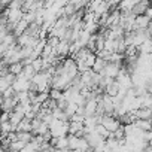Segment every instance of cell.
Instances as JSON below:
<instances>
[{
	"label": "cell",
	"instance_id": "13",
	"mask_svg": "<svg viewBox=\"0 0 152 152\" xmlns=\"http://www.w3.org/2000/svg\"><path fill=\"white\" fill-rule=\"evenodd\" d=\"M134 125H136L139 130L145 131V133H149V131H152V121H146V119H137Z\"/></svg>",
	"mask_w": 152,
	"mask_h": 152
},
{
	"label": "cell",
	"instance_id": "7",
	"mask_svg": "<svg viewBox=\"0 0 152 152\" xmlns=\"http://www.w3.org/2000/svg\"><path fill=\"white\" fill-rule=\"evenodd\" d=\"M67 139H69V151H81V146L84 143V137L69 134Z\"/></svg>",
	"mask_w": 152,
	"mask_h": 152
},
{
	"label": "cell",
	"instance_id": "21",
	"mask_svg": "<svg viewBox=\"0 0 152 152\" xmlns=\"http://www.w3.org/2000/svg\"><path fill=\"white\" fill-rule=\"evenodd\" d=\"M143 152H152V146H148V148H146Z\"/></svg>",
	"mask_w": 152,
	"mask_h": 152
},
{
	"label": "cell",
	"instance_id": "6",
	"mask_svg": "<svg viewBox=\"0 0 152 152\" xmlns=\"http://www.w3.org/2000/svg\"><path fill=\"white\" fill-rule=\"evenodd\" d=\"M151 6H152V3H151V2H148V0H143V2H137L131 14H133L134 17H140V15H145V14H146V11H148V9H149Z\"/></svg>",
	"mask_w": 152,
	"mask_h": 152
},
{
	"label": "cell",
	"instance_id": "11",
	"mask_svg": "<svg viewBox=\"0 0 152 152\" xmlns=\"http://www.w3.org/2000/svg\"><path fill=\"white\" fill-rule=\"evenodd\" d=\"M136 0H127V2H121L119 3V11L121 14H131L134 6H136Z\"/></svg>",
	"mask_w": 152,
	"mask_h": 152
},
{
	"label": "cell",
	"instance_id": "19",
	"mask_svg": "<svg viewBox=\"0 0 152 152\" xmlns=\"http://www.w3.org/2000/svg\"><path fill=\"white\" fill-rule=\"evenodd\" d=\"M145 15H146V17H149V18L152 20V6H151V8L146 11V14H145Z\"/></svg>",
	"mask_w": 152,
	"mask_h": 152
},
{
	"label": "cell",
	"instance_id": "5",
	"mask_svg": "<svg viewBox=\"0 0 152 152\" xmlns=\"http://www.w3.org/2000/svg\"><path fill=\"white\" fill-rule=\"evenodd\" d=\"M31 124H33V134L34 136H45V134L49 133V125L45 124L40 118L33 119Z\"/></svg>",
	"mask_w": 152,
	"mask_h": 152
},
{
	"label": "cell",
	"instance_id": "2",
	"mask_svg": "<svg viewBox=\"0 0 152 152\" xmlns=\"http://www.w3.org/2000/svg\"><path fill=\"white\" fill-rule=\"evenodd\" d=\"M100 124L110 133V134H113L116 130H119L121 128V121L118 119V118H115V116H109V115H103L102 116V121H100Z\"/></svg>",
	"mask_w": 152,
	"mask_h": 152
},
{
	"label": "cell",
	"instance_id": "3",
	"mask_svg": "<svg viewBox=\"0 0 152 152\" xmlns=\"http://www.w3.org/2000/svg\"><path fill=\"white\" fill-rule=\"evenodd\" d=\"M30 85H31V81H28L27 78H24V76H17L12 88L15 90V93H28Z\"/></svg>",
	"mask_w": 152,
	"mask_h": 152
},
{
	"label": "cell",
	"instance_id": "9",
	"mask_svg": "<svg viewBox=\"0 0 152 152\" xmlns=\"http://www.w3.org/2000/svg\"><path fill=\"white\" fill-rule=\"evenodd\" d=\"M17 133H33V124H31V121L27 119V118H24V119L18 124Z\"/></svg>",
	"mask_w": 152,
	"mask_h": 152
},
{
	"label": "cell",
	"instance_id": "12",
	"mask_svg": "<svg viewBox=\"0 0 152 152\" xmlns=\"http://www.w3.org/2000/svg\"><path fill=\"white\" fill-rule=\"evenodd\" d=\"M51 145L57 149H69V139L67 137H58V139H52Z\"/></svg>",
	"mask_w": 152,
	"mask_h": 152
},
{
	"label": "cell",
	"instance_id": "16",
	"mask_svg": "<svg viewBox=\"0 0 152 152\" xmlns=\"http://www.w3.org/2000/svg\"><path fill=\"white\" fill-rule=\"evenodd\" d=\"M26 143H23V142H20V140H15V142H12L11 145H9V149L11 151H15V152H21L23 149H26Z\"/></svg>",
	"mask_w": 152,
	"mask_h": 152
},
{
	"label": "cell",
	"instance_id": "17",
	"mask_svg": "<svg viewBox=\"0 0 152 152\" xmlns=\"http://www.w3.org/2000/svg\"><path fill=\"white\" fill-rule=\"evenodd\" d=\"M49 97L52 99V100H55V102H60V100H63L64 99V93L63 91H60V90H51V93H49Z\"/></svg>",
	"mask_w": 152,
	"mask_h": 152
},
{
	"label": "cell",
	"instance_id": "18",
	"mask_svg": "<svg viewBox=\"0 0 152 152\" xmlns=\"http://www.w3.org/2000/svg\"><path fill=\"white\" fill-rule=\"evenodd\" d=\"M23 119H24V116H21L20 113H15V112H12V113H11V121H9V122H11L14 127H18V124H20Z\"/></svg>",
	"mask_w": 152,
	"mask_h": 152
},
{
	"label": "cell",
	"instance_id": "4",
	"mask_svg": "<svg viewBox=\"0 0 152 152\" xmlns=\"http://www.w3.org/2000/svg\"><path fill=\"white\" fill-rule=\"evenodd\" d=\"M122 70V66L121 64H115V63H107L106 69L100 73L102 76H106V78H112V79H116L119 73Z\"/></svg>",
	"mask_w": 152,
	"mask_h": 152
},
{
	"label": "cell",
	"instance_id": "10",
	"mask_svg": "<svg viewBox=\"0 0 152 152\" xmlns=\"http://www.w3.org/2000/svg\"><path fill=\"white\" fill-rule=\"evenodd\" d=\"M137 119H146V121H152V109L149 107H142L139 110L134 112Z\"/></svg>",
	"mask_w": 152,
	"mask_h": 152
},
{
	"label": "cell",
	"instance_id": "8",
	"mask_svg": "<svg viewBox=\"0 0 152 152\" xmlns=\"http://www.w3.org/2000/svg\"><path fill=\"white\" fill-rule=\"evenodd\" d=\"M152 20L146 15H140V17H136V23H134V30H146L149 26H151Z\"/></svg>",
	"mask_w": 152,
	"mask_h": 152
},
{
	"label": "cell",
	"instance_id": "20",
	"mask_svg": "<svg viewBox=\"0 0 152 152\" xmlns=\"http://www.w3.org/2000/svg\"><path fill=\"white\" fill-rule=\"evenodd\" d=\"M52 152H69V149H57V148H54Z\"/></svg>",
	"mask_w": 152,
	"mask_h": 152
},
{
	"label": "cell",
	"instance_id": "1",
	"mask_svg": "<svg viewBox=\"0 0 152 152\" xmlns=\"http://www.w3.org/2000/svg\"><path fill=\"white\" fill-rule=\"evenodd\" d=\"M70 131V122L67 121H60L55 119L51 125H49V133L52 136V139H58V137H67Z\"/></svg>",
	"mask_w": 152,
	"mask_h": 152
},
{
	"label": "cell",
	"instance_id": "14",
	"mask_svg": "<svg viewBox=\"0 0 152 152\" xmlns=\"http://www.w3.org/2000/svg\"><path fill=\"white\" fill-rule=\"evenodd\" d=\"M78 109H79V106H78V104H75V103H69L64 112H66V115L69 116V119H72V118L76 115V112H78Z\"/></svg>",
	"mask_w": 152,
	"mask_h": 152
},
{
	"label": "cell",
	"instance_id": "15",
	"mask_svg": "<svg viewBox=\"0 0 152 152\" xmlns=\"http://www.w3.org/2000/svg\"><path fill=\"white\" fill-rule=\"evenodd\" d=\"M9 70H11V73H12V75H15V76H20V75H23L24 64H23V63H15V64L9 66Z\"/></svg>",
	"mask_w": 152,
	"mask_h": 152
}]
</instances>
